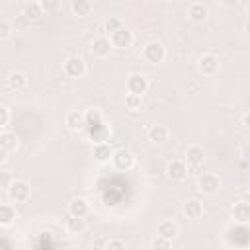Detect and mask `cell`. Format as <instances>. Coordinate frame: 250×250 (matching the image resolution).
<instances>
[{
	"label": "cell",
	"mask_w": 250,
	"mask_h": 250,
	"mask_svg": "<svg viewBox=\"0 0 250 250\" xmlns=\"http://www.w3.org/2000/svg\"><path fill=\"white\" fill-rule=\"evenodd\" d=\"M125 90L131 96L143 98L146 94V90H148V78L143 72H131L127 76V80H125Z\"/></svg>",
	"instance_id": "obj_1"
},
{
	"label": "cell",
	"mask_w": 250,
	"mask_h": 250,
	"mask_svg": "<svg viewBox=\"0 0 250 250\" xmlns=\"http://www.w3.org/2000/svg\"><path fill=\"white\" fill-rule=\"evenodd\" d=\"M6 191H8V197H10L12 203H25L31 197V188L23 180H14L12 186Z\"/></svg>",
	"instance_id": "obj_2"
},
{
	"label": "cell",
	"mask_w": 250,
	"mask_h": 250,
	"mask_svg": "<svg viewBox=\"0 0 250 250\" xmlns=\"http://www.w3.org/2000/svg\"><path fill=\"white\" fill-rule=\"evenodd\" d=\"M111 164H113V168L119 170V172L131 170V168L135 166V154H133V150H129V148H117V150H113V154H111Z\"/></svg>",
	"instance_id": "obj_3"
},
{
	"label": "cell",
	"mask_w": 250,
	"mask_h": 250,
	"mask_svg": "<svg viewBox=\"0 0 250 250\" xmlns=\"http://www.w3.org/2000/svg\"><path fill=\"white\" fill-rule=\"evenodd\" d=\"M221 68V59L213 53H205L197 59V70L203 76H215Z\"/></svg>",
	"instance_id": "obj_4"
},
{
	"label": "cell",
	"mask_w": 250,
	"mask_h": 250,
	"mask_svg": "<svg viewBox=\"0 0 250 250\" xmlns=\"http://www.w3.org/2000/svg\"><path fill=\"white\" fill-rule=\"evenodd\" d=\"M143 57H145V61L150 62V64H160V62H164V59H166V47H164L160 41H150V43L145 45Z\"/></svg>",
	"instance_id": "obj_5"
},
{
	"label": "cell",
	"mask_w": 250,
	"mask_h": 250,
	"mask_svg": "<svg viewBox=\"0 0 250 250\" xmlns=\"http://www.w3.org/2000/svg\"><path fill=\"white\" fill-rule=\"evenodd\" d=\"M197 189L205 195H213L221 189V178L215 172H205L197 178Z\"/></svg>",
	"instance_id": "obj_6"
},
{
	"label": "cell",
	"mask_w": 250,
	"mask_h": 250,
	"mask_svg": "<svg viewBox=\"0 0 250 250\" xmlns=\"http://www.w3.org/2000/svg\"><path fill=\"white\" fill-rule=\"evenodd\" d=\"M62 72L68 78H82L86 74V62L80 57H68L62 62Z\"/></svg>",
	"instance_id": "obj_7"
},
{
	"label": "cell",
	"mask_w": 250,
	"mask_h": 250,
	"mask_svg": "<svg viewBox=\"0 0 250 250\" xmlns=\"http://www.w3.org/2000/svg\"><path fill=\"white\" fill-rule=\"evenodd\" d=\"M133 41H135V35H133V31L127 29V27H123V29L115 31L113 35H109V43H111L113 49L127 51V49L133 45Z\"/></svg>",
	"instance_id": "obj_8"
},
{
	"label": "cell",
	"mask_w": 250,
	"mask_h": 250,
	"mask_svg": "<svg viewBox=\"0 0 250 250\" xmlns=\"http://www.w3.org/2000/svg\"><path fill=\"white\" fill-rule=\"evenodd\" d=\"M188 164L184 162V160H178V158H174V160H170L168 164H166V176L170 178V180H174V182H182V180H186L188 178Z\"/></svg>",
	"instance_id": "obj_9"
},
{
	"label": "cell",
	"mask_w": 250,
	"mask_h": 250,
	"mask_svg": "<svg viewBox=\"0 0 250 250\" xmlns=\"http://www.w3.org/2000/svg\"><path fill=\"white\" fill-rule=\"evenodd\" d=\"M90 51H92V55L98 57V59L109 57V53L113 51V47H111V43H109V37H105V35L94 37V41H92V45H90Z\"/></svg>",
	"instance_id": "obj_10"
},
{
	"label": "cell",
	"mask_w": 250,
	"mask_h": 250,
	"mask_svg": "<svg viewBox=\"0 0 250 250\" xmlns=\"http://www.w3.org/2000/svg\"><path fill=\"white\" fill-rule=\"evenodd\" d=\"M184 162L188 164V168H197V166H201V164L205 162V150H203V146H199V145L188 146V150H186V160H184Z\"/></svg>",
	"instance_id": "obj_11"
},
{
	"label": "cell",
	"mask_w": 250,
	"mask_h": 250,
	"mask_svg": "<svg viewBox=\"0 0 250 250\" xmlns=\"http://www.w3.org/2000/svg\"><path fill=\"white\" fill-rule=\"evenodd\" d=\"M68 215L76 217V219H86L90 215V203L84 197H74L68 203Z\"/></svg>",
	"instance_id": "obj_12"
},
{
	"label": "cell",
	"mask_w": 250,
	"mask_h": 250,
	"mask_svg": "<svg viewBox=\"0 0 250 250\" xmlns=\"http://www.w3.org/2000/svg\"><path fill=\"white\" fill-rule=\"evenodd\" d=\"M182 213L188 219H199L203 215V203L197 197H189V199H186L182 203Z\"/></svg>",
	"instance_id": "obj_13"
},
{
	"label": "cell",
	"mask_w": 250,
	"mask_h": 250,
	"mask_svg": "<svg viewBox=\"0 0 250 250\" xmlns=\"http://www.w3.org/2000/svg\"><path fill=\"white\" fill-rule=\"evenodd\" d=\"M207 16H209V10H207V6H205L203 2H191V4L188 6V18H189L193 23L205 21Z\"/></svg>",
	"instance_id": "obj_14"
},
{
	"label": "cell",
	"mask_w": 250,
	"mask_h": 250,
	"mask_svg": "<svg viewBox=\"0 0 250 250\" xmlns=\"http://www.w3.org/2000/svg\"><path fill=\"white\" fill-rule=\"evenodd\" d=\"M156 236H162L166 240H174L178 236V225L170 219H164L156 225Z\"/></svg>",
	"instance_id": "obj_15"
},
{
	"label": "cell",
	"mask_w": 250,
	"mask_h": 250,
	"mask_svg": "<svg viewBox=\"0 0 250 250\" xmlns=\"http://www.w3.org/2000/svg\"><path fill=\"white\" fill-rule=\"evenodd\" d=\"M88 133H90L92 145L109 143V137H111V129H109L105 123H102V125H98V127H94V129H88Z\"/></svg>",
	"instance_id": "obj_16"
},
{
	"label": "cell",
	"mask_w": 250,
	"mask_h": 250,
	"mask_svg": "<svg viewBox=\"0 0 250 250\" xmlns=\"http://www.w3.org/2000/svg\"><path fill=\"white\" fill-rule=\"evenodd\" d=\"M232 219H234V223L246 227L248 221H250V205H248L246 201L234 203V207H232Z\"/></svg>",
	"instance_id": "obj_17"
},
{
	"label": "cell",
	"mask_w": 250,
	"mask_h": 250,
	"mask_svg": "<svg viewBox=\"0 0 250 250\" xmlns=\"http://www.w3.org/2000/svg\"><path fill=\"white\" fill-rule=\"evenodd\" d=\"M111 154H113V148L109 146V143H104V145H94L92 146V156L98 164H105L111 160Z\"/></svg>",
	"instance_id": "obj_18"
},
{
	"label": "cell",
	"mask_w": 250,
	"mask_h": 250,
	"mask_svg": "<svg viewBox=\"0 0 250 250\" xmlns=\"http://www.w3.org/2000/svg\"><path fill=\"white\" fill-rule=\"evenodd\" d=\"M64 125L70 131H82L84 129V111H78V109L68 111L64 117Z\"/></svg>",
	"instance_id": "obj_19"
},
{
	"label": "cell",
	"mask_w": 250,
	"mask_h": 250,
	"mask_svg": "<svg viewBox=\"0 0 250 250\" xmlns=\"http://www.w3.org/2000/svg\"><path fill=\"white\" fill-rule=\"evenodd\" d=\"M27 76H25V72H21V70H12L10 72V76H8V86H10V90H16V92H20V90H25L27 88Z\"/></svg>",
	"instance_id": "obj_20"
},
{
	"label": "cell",
	"mask_w": 250,
	"mask_h": 250,
	"mask_svg": "<svg viewBox=\"0 0 250 250\" xmlns=\"http://www.w3.org/2000/svg\"><path fill=\"white\" fill-rule=\"evenodd\" d=\"M102 123H104V113H102V109L90 107V109L84 111V127H86V129H94V127H98V125H102Z\"/></svg>",
	"instance_id": "obj_21"
},
{
	"label": "cell",
	"mask_w": 250,
	"mask_h": 250,
	"mask_svg": "<svg viewBox=\"0 0 250 250\" xmlns=\"http://www.w3.org/2000/svg\"><path fill=\"white\" fill-rule=\"evenodd\" d=\"M170 137V131L166 125H152L148 129V141H152L154 145H164Z\"/></svg>",
	"instance_id": "obj_22"
},
{
	"label": "cell",
	"mask_w": 250,
	"mask_h": 250,
	"mask_svg": "<svg viewBox=\"0 0 250 250\" xmlns=\"http://www.w3.org/2000/svg\"><path fill=\"white\" fill-rule=\"evenodd\" d=\"M18 145H20V139L16 133H12V131L0 133V148H4L6 152H14L18 148Z\"/></svg>",
	"instance_id": "obj_23"
},
{
	"label": "cell",
	"mask_w": 250,
	"mask_h": 250,
	"mask_svg": "<svg viewBox=\"0 0 250 250\" xmlns=\"http://www.w3.org/2000/svg\"><path fill=\"white\" fill-rule=\"evenodd\" d=\"M70 10H72L74 16L86 18V16H90L94 12V2H90V0H74L70 4Z\"/></svg>",
	"instance_id": "obj_24"
},
{
	"label": "cell",
	"mask_w": 250,
	"mask_h": 250,
	"mask_svg": "<svg viewBox=\"0 0 250 250\" xmlns=\"http://www.w3.org/2000/svg\"><path fill=\"white\" fill-rule=\"evenodd\" d=\"M16 221L14 203H0V227H10Z\"/></svg>",
	"instance_id": "obj_25"
},
{
	"label": "cell",
	"mask_w": 250,
	"mask_h": 250,
	"mask_svg": "<svg viewBox=\"0 0 250 250\" xmlns=\"http://www.w3.org/2000/svg\"><path fill=\"white\" fill-rule=\"evenodd\" d=\"M123 27H125V21H123V18H119V16H109V18L104 21V33H105V37L113 35L115 31H119V29H123Z\"/></svg>",
	"instance_id": "obj_26"
},
{
	"label": "cell",
	"mask_w": 250,
	"mask_h": 250,
	"mask_svg": "<svg viewBox=\"0 0 250 250\" xmlns=\"http://www.w3.org/2000/svg\"><path fill=\"white\" fill-rule=\"evenodd\" d=\"M23 16L29 20V21H35V20H39L41 16H45V12H43V8H41V2H27L25 6H23Z\"/></svg>",
	"instance_id": "obj_27"
},
{
	"label": "cell",
	"mask_w": 250,
	"mask_h": 250,
	"mask_svg": "<svg viewBox=\"0 0 250 250\" xmlns=\"http://www.w3.org/2000/svg\"><path fill=\"white\" fill-rule=\"evenodd\" d=\"M64 227H66V230L70 232V234H78V232H82L84 229H86V221L84 219H76V217H66V221H64Z\"/></svg>",
	"instance_id": "obj_28"
},
{
	"label": "cell",
	"mask_w": 250,
	"mask_h": 250,
	"mask_svg": "<svg viewBox=\"0 0 250 250\" xmlns=\"http://www.w3.org/2000/svg\"><path fill=\"white\" fill-rule=\"evenodd\" d=\"M125 107H127L129 111H139V109H143V98L125 94Z\"/></svg>",
	"instance_id": "obj_29"
},
{
	"label": "cell",
	"mask_w": 250,
	"mask_h": 250,
	"mask_svg": "<svg viewBox=\"0 0 250 250\" xmlns=\"http://www.w3.org/2000/svg\"><path fill=\"white\" fill-rule=\"evenodd\" d=\"M29 25H31V21H29L23 14L16 16V20H14V23H12V27H16V31H27Z\"/></svg>",
	"instance_id": "obj_30"
},
{
	"label": "cell",
	"mask_w": 250,
	"mask_h": 250,
	"mask_svg": "<svg viewBox=\"0 0 250 250\" xmlns=\"http://www.w3.org/2000/svg\"><path fill=\"white\" fill-rule=\"evenodd\" d=\"M12 31H14L12 23L8 20H0V41H8L12 37Z\"/></svg>",
	"instance_id": "obj_31"
},
{
	"label": "cell",
	"mask_w": 250,
	"mask_h": 250,
	"mask_svg": "<svg viewBox=\"0 0 250 250\" xmlns=\"http://www.w3.org/2000/svg\"><path fill=\"white\" fill-rule=\"evenodd\" d=\"M152 250H172V240H166L162 236H154L152 240Z\"/></svg>",
	"instance_id": "obj_32"
},
{
	"label": "cell",
	"mask_w": 250,
	"mask_h": 250,
	"mask_svg": "<svg viewBox=\"0 0 250 250\" xmlns=\"http://www.w3.org/2000/svg\"><path fill=\"white\" fill-rule=\"evenodd\" d=\"M104 250H127V242L121 240V238H109L105 242V248Z\"/></svg>",
	"instance_id": "obj_33"
},
{
	"label": "cell",
	"mask_w": 250,
	"mask_h": 250,
	"mask_svg": "<svg viewBox=\"0 0 250 250\" xmlns=\"http://www.w3.org/2000/svg\"><path fill=\"white\" fill-rule=\"evenodd\" d=\"M14 182V176L10 170H0V189H8Z\"/></svg>",
	"instance_id": "obj_34"
},
{
	"label": "cell",
	"mask_w": 250,
	"mask_h": 250,
	"mask_svg": "<svg viewBox=\"0 0 250 250\" xmlns=\"http://www.w3.org/2000/svg\"><path fill=\"white\" fill-rule=\"evenodd\" d=\"M41 2V8H43V12H57L59 8H61V2L59 0H39Z\"/></svg>",
	"instance_id": "obj_35"
},
{
	"label": "cell",
	"mask_w": 250,
	"mask_h": 250,
	"mask_svg": "<svg viewBox=\"0 0 250 250\" xmlns=\"http://www.w3.org/2000/svg\"><path fill=\"white\" fill-rule=\"evenodd\" d=\"M8 121H10V109H8L6 105H2V104H0V129H2V127H6V125H8Z\"/></svg>",
	"instance_id": "obj_36"
},
{
	"label": "cell",
	"mask_w": 250,
	"mask_h": 250,
	"mask_svg": "<svg viewBox=\"0 0 250 250\" xmlns=\"http://www.w3.org/2000/svg\"><path fill=\"white\" fill-rule=\"evenodd\" d=\"M105 242H107L105 238H98V240H96V246L92 244V248H96V250H104V248H105Z\"/></svg>",
	"instance_id": "obj_37"
},
{
	"label": "cell",
	"mask_w": 250,
	"mask_h": 250,
	"mask_svg": "<svg viewBox=\"0 0 250 250\" xmlns=\"http://www.w3.org/2000/svg\"><path fill=\"white\" fill-rule=\"evenodd\" d=\"M6 160H8V152L4 148H0V164H4Z\"/></svg>",
	"instance_id": "obj_38"
},
{
	"label": "cell",
	"mask_w": 250,
	"mask_h": 250,
	"mask_svg": "<svg viewBox=\"0 0 250 250\" xmlns=\"http://www.w3.org/2000/svg\"><path fill=\"white\" fill-rule=\"evenodd\" d=\"M242 125H244V127L248 125V113H244V115H242Z\"/></svg>",
	"instance_id": "obj_39"
},
{
	"label": "cell",
	"mask_w": 250,
	"mask_h": 250,
	"mask_svg": "<svg viewBox=\"0 0 250 250\" xmlns=\"http://www.w3.org/2000/svg\"><path fill=\"white\" fill-rule=\"evenodd\" d=\"M143 250H152V248H150V246H146V248H143Z\"/></svg>",
	"instance_id": "obj_40"
}]
</instances>
